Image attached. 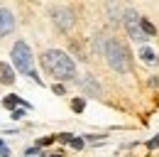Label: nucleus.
Instances as JSON below:
<instances>
[{
  "label": "nucleus",
  "instance_id": "obj_1",
  "mask_svg": "<svg viewBox=\"0 0 159 157\" xmlns=\"http://www.w3.org/2000/svg\"><path fill=\"white\" fill-rule=\"evenodd\" d=\"M42 66L54 78H59V81L76 78V61L69 57L66 52H61V49H47L42 54Z\"/></svg>",
  "mask_w": 159,
  "mask_h": 157
},
{
  "label": "nucleus",
  "instance_id": "obj_2",
  "mask_svg": "<svg viewBox=\"0 0 159 157\" xmlns=\"http://www.w3.org/2000/svg\"><path fill=\"white\" fill-rule=\"evenodd\" d=\"M103 57L108 59V64L118 71V74H127L130 69H132V57H130V52H127V47L120 42V39L110 37L105 42V52H103Z\"/></svg>",
  "mask_w": 159,
  "mask_h": 157
},
{
  "label": "nucleus",
  "instance_id": "obj_3",
  "mask_svg": "<svg viewBox=\"0 0 159 157\" xmlns=\"http://www.w3.org/2000/svg\"><path fill=\"white\" fill-rule=\"evenodd\" d=\"M12 64H15V69L22 71V74H30V78H34V83H39L42 86V78L34 74V59H32V49H30V44L27 42H15V47H12Z\"/></svg>",
  "mask_w": 159,
  "mask_h": 157
},
{
  "label": "nucleus",
  "instance_id": "obj_4",
  "mask_svg": "<svg viewBox=\"0 0 159 157\" xmlns=\"http://www.w3.org/2000/svg\"><path fill=\"white\" fill-rule=\"evenodd\" d=\"M139 15L135 7H127L125 12H122V25H125V30H127V35H130V39H135V42H147V35L142 32V27H139Z\"/></svg>",
  "mask_w": 159,
  "mask_h": 157
},
{
  "label": "nucleus",
  "instance_id": "obj_5",
  "mask_svg": "<svg viewBox=\"0 0 159 157\" xmlns=\"http://www.w3.org/2000/svg\"><path fill=\"white\" fill-rule=\"evenodd\" d=\"M49 17L54 20V25L59 27L61 32H69L74 25H76V15L71 7H64V5H54L49 7Z\"/></svg>",
  "mask_w": 159,
  "mask_h": 157
},
{
  "label": "nucleus",
  "instance_id": "obj_6",
  "mask_svg": "<svg viewBox=\"0 0 159 157\" xmlns=\"http://www.w3.org/2000/svg\"><path fill=\"white\" fill-rule=\"evenodd\" d=\"M12 30H15V15L7 7H0V37L10 35Z\"/></svg>",
  "mask_w": 159,
  "mask_h": 157
},
{
  "label": "nucleus",
  "instance_id": "obj_7",
  "mask_svg": "<svg viewBox=\"0 0 159 157\" xmlns=\"http://www.w3.org/2000/svg\"><path fill=\"white\" fill-rule=\"evenodd\" d=\"M79 83H81V88H83L86 93H91V96H98L100 93V86H98V81H96L93 76H83Z\"/></svg>",
  "mask_w": 159,
  "mask_h": 157
},
{
  "label": "nucleus",
  "instance_id": "obj_8",
  "mask_svg": "<svg viewBox=\"0 0 159 157\" xmlns=\"http://www.w3.org/2000/svg\"><path fill=\"white\" fill-rule=\"evenodd\" d=\"M139 59H142L144 64H149V66H157V64H159L157 52H154V49H149V47H142V49H139Z\"/></svg>",
  "mask_w": 159,
  "mask_h": 157
},
{
  "label": "nucleus",
  "instance_id": "obj_9",
  "mask_svg": "<svg viewBox=\"0 0 159 157\" xmlns=\"http://www.w3.org/2000/svg\"><path fill=\"white\" fill-rule=\"evenodd\" d=\"M0 81H2V83H12V81H15V71H12L10 64H5V61H0Z\"/></svg>",
  "mask_w": 159,
  "mask_h": 157
},
{
  "label": "nucleus",
  "instance_id": "obj_10",
  "mask_svg": "<svg viewBox=\"0 0 159 157\" xmlns=\"http://www.w3.org/2000/svg\"><path fill=\"white\" fill-rule=\"evenodd\" d=\"M17 103H20V106H25V108H30V103H27V101H22L20 96H7L5 101H2V106H5L7 111H12V108H15Z\"/></svg>",
  "mask_w": 159,
  "mask_h": 157
},
{
  "label": "nucleus",
  "instance_id": "obj_11",
  "mask_svg": "<svg viewBox=\"0 0 159 157\" xmlns=\"http://www.w3.org/2000/svg\"><path fill=\"white\" fill-rule=\"evenodd\" d=\"M105 10H108V20H110V25H118L120 20H122V15H120V7H118V5H108Z\"/></svg>",
  "mask_w": 159,
  "mask_h": 157
},
{
  "label": "nucleus",
  "instance_id": "obj_12",
  "mask_svg": "<svg viewBox=\"0 0 159 157\" xmlns=\"http://www.w3.org/2000/svg\"><path fill=\"white\" fill-rule=\"evenodd\" d=\"M105 42H108V39L103 37V35H98V37L93 39V47H96V52H98V54H103V52H105Z\"/></svg>",
  "mask_w": 159,
  "mask_h": 157
},
{
  "label": "nucleus",
  "instance_id": "obj_13",
  "mask_svg": "<svg viewBox=\"0 0 159 157\" xmlns=\"http://www.w3.org/2000/svg\"><path fill=\"white\" fill-rule=\"evenodd\" d=\"M139 27H142V32H144V35H154V25H152V22H149V20H139Z\"/></svg>",
  "mask_w": 159,
  "mask_h": 157
},
{
  "label": "nucleus",
  "instance_id": "obj_14",
  "mask_svg": "<svg viewBox=\"0 0 159 157\" xmlns=\"http://www.w3.org/2000/svg\"><path fill=\"white\" fill-rule=\"evenodd\" d=\"M71 147H74V150H81V147H83V140H81V137H71Z\"/></svg>",
  "mask_w": 159,
  "mask_h": 157
},
{
  "label": "nucleus",
  "instance_id": "obj_15",
  "mask_svg": "<svg viewBox=\"0 0 159 157\" xmlns=\"http://www.w3.org/2000/svg\"><path fill=\"white\" fill-rule=\"evenodd\" d=\"M71 106H74V111H76V113H81V111H83V106H86V103H83V101H81V98H76V101H74V103H71Z\"/></svg>",
  "mask_w": 159,
  "mask_h": 157
},
{
  "label": "nucleus",
  "instance_id": "obj_16",
  "mask_svg": "<svg viewBox=\"0 0 159 157\" xmlns=\"http://www.w3.org/2000/svg\"><path fill=\"white\" fill-rule=\"evenodd\" d=\"M0 155H2V157H10V150L5 147V142H2V140H0Z\"/></svg>",
  "mask_w": 159,
  "mask_h": 157
},
{
  "label": "nucleus",
  "instance_id": "obj_17",
  "mask_svg": "<svg viewBox=\"0 0 159 157\" xmlns=\"http://www.w3.org/2000/svg\"><path fill=\"white\" fill-rule=\"evenodd\" d=\"M37 152H39V147H27V150H25V155H27V157L37 155Z\"/></svg>",
  "mask_w": 159,
  "mask_h": 157
},
{
  "label": "nucleus",
  "instance_id": "obj_18",
  "mask_svg": "<svg viewBox=\"0 0 159 157\" xmlns=\"http://www.w3.org/2000/svg\"><path fill=\"white\" fill-rule=\"evenodd\" d=\"M54 93H59V96H64V93H66V88H64L61 83H57V86H54Z\"/></svg>",
  "mask_w": 159,
  "mask_h": 157
},
{
  "label": "nucleus",
  "instance_id": "obj_19",
  "mask_svg": "<svg viewBox=\"0 0 159 157\" xmlns=\"http://www.w3.org/2000/svg\"><path fill=\"white\" fill-rule=\"evenodd\" d=\"M22 116H25V111H12V118H15V120H20Z\"/></svg>",
  "mask_w": 159,
  "mask_h": 157
}]
</instances>
